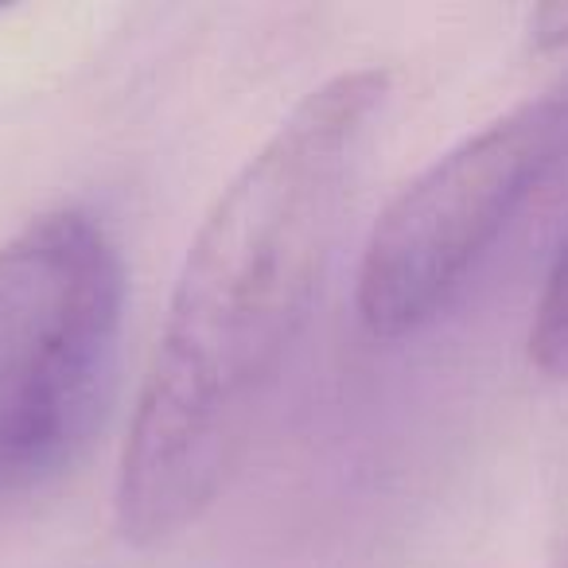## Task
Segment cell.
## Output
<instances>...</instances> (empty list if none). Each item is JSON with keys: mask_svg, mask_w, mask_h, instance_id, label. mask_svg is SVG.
<instances>
[{"mask_svg": "<svg viewBox=\"0 0 568 568\" xmlns=\"http://www.w3.org/2000/svg\"><path fill=\"white\" fill-rule=\"evenodd\" d=\"M125 265L82 211L0 245V498L59 475L87 444L118 358Z\"/></svg>", "mask_w": 568, "mask_h": 568, "instance_id": "7a4b0ae2", "label": "cell"}, {"mask_svg": "<svg viewBox=\"0 0 568 568\" xmlns=\"http://www.w3.org/2000/svg\"><path fill=\"white\" fill-rule=\"evenodd\" d=\"M549 568H568V537H560V541H557V549H552Z\"/></svg>", "mask_w": 568, "mask_h": 568, "instance_id": "8992f818", "label": "cell"}, {"mask_svg": "<svg viewBox=\"0 0 568 568\" xmlns=\"http://www.w3.org/2000/svg\"><path fill=\"white\" fill-rule=\"evenodd\" d=\"M529 36H534L537 48H565L568 43V4L557 0V4H541L529 20Z\"/></svg>", "mask_w": 568, "mask_h": 568, "instance_id": "5b68a950", "label": "cell"}, {"mask_svg": "<svg viewBox=\"0 0 568 568\" xmlns=\"http://www.w3.org/2000/svg\"><path fill=\"white\" fill-rule=\"evenodd\" d=\"M568 136V98H537L436 156L374 222L355 304L378 339L417 332L487 257Z\"/></svg>", "mask_w": 568, "mask_h": 568, "instance_id": "3957f363", "label": "cell"}, {"mask_svg": "<svg viewBox=\"0 0 568 568\" xmlns=\"http://www.w3.org/2000/svg\"><path fill=\"white\" fill-rule=\"evenodd\" d=\"M389 79L320 82L222 187L175 276L118 471V526L164 545L203 518L308 324Z\"/></svg>", "mask_w": 568, "mask_h": 568, "instance_id": "6da1fadb", "label": "cell"}, {"mask_svg": "<svg viewBox=\"0 0 568 568\" xmlns=\"http://www.w3.org/2000/svg\"><path fill=\"white\" fill-rule=\"evenodd\" d=\"M529 363L545 378H568V237L552 261L534 304L529 324Z\"/></svg>", "mask_w": 568, "mask_h": 568, "instance_id": "277c9868", "label": "cell"}]
</instances>
